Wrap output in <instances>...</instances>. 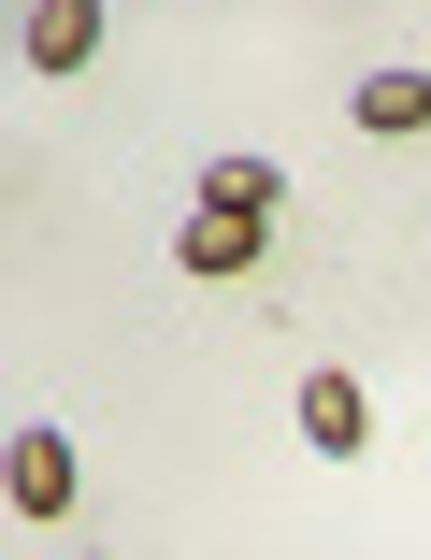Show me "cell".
Segmentation results:
<instances>
[{
  "label": "cell",
  "instance_id": "cell-1",
  "mask_svg": "<svg viewBox=\"0 0 431 560\" xmlns=\"http://www.w3.org/2000/svg\"><path fill=\"white\" fill-rule=\"evenodd\" d=\"M0 489H15V517L44 532V517L72 503V431H58V417H30L15 445H0Z\"/></svg>",
  "mask_w": 431,
  "mask_h": 560
},
{
  "label": "cell",
  "instance_id": "cell-2",
  "mask_svg": "<svg viewBox=\"0 0 431 560\" xmlns=\"http://www.w3.org/2000/svg\"><path fill=\"white\" fill-rule=\"evenodd\" d=\"M259 245H273V215H231V201H201L187 231H173V259H187V273H215V288L259 273Z\"/></svg>",
  "mask_w": 431,
  "mask_h": 560
},
{
  "label": "cell",
  "instance_id": "cell-3",
  "mask_svg": "<svg viewBox=\"0 0 431 560\" xmlns=\"http://www.w3.org/2000/svg\"><path fill=\"white\" fill-rule=\"evenodd\" d=\"M346 116H360L374 144H417V130H431V72H417V58H388V72H360V101H346Z\"/></svg>",
  "mask_w": 431,
  "mask_h": 560
},
{
  "label": "cell",
  "instance_id": "cell-4",
  "mask_svg": "<svg viewBox=\"0 0 431 560\" xmlns=\"http://www.w3.org/2000/svg\"><path fill=\"white\" fill-rule=\"evenodd\" d=\"M302 445H331V460H360V445H374V402H360V374H302Z\"/></svg>",
  "mask_w": 431,
  "mask_h": 560
},
{
  "label": "cell",
  "instance_id": "cell-5",
  "mask_svg": "<svg viewBox=\"0 0 431 560\" xmlns=\"http://www.w3.org/2000/svg\"><path fill=\"white\" fill-rule=\"evenodd\" d=\"M15 44H30V72H86L101 58V0H30Z\"/></svg>",
  "mask_w": 431,
  "mask_h": 560
},
{
  "label": "cell",
  "instance_id": "cell-6",
  "mask_svg": "<svg viewBox=\"0 0 431 560\" xmlns=\"http://www.w3.org/2000/svg\"><path fill=\"white\" fill-rule=\"evenodd\" d=\"M201 201H231V215H288V173L231 144V159H201Z\"/></svg>",
  "mask_w": 431,
  "mask_h": 560
}]
</instances>
